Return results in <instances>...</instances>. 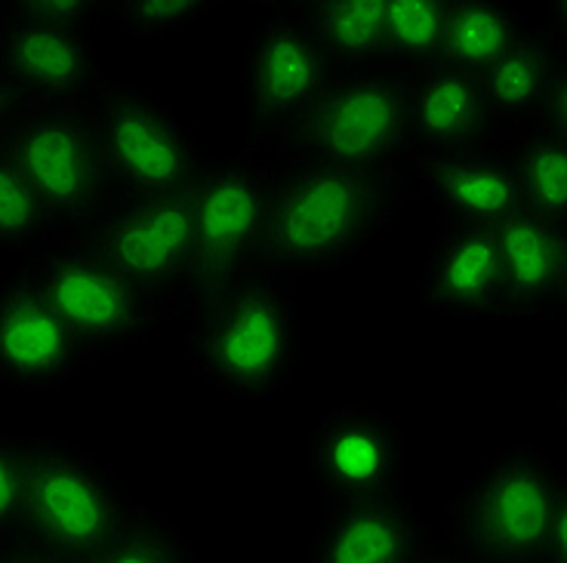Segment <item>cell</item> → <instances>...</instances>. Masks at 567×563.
I'll use <instances>...</instances> for the list:
<instances>
[{"mask_svg":"<svg viewBox=\"0 0 567 563\" xmlns=\"http://www.w3.org/2000/svg\"><path fill=\"white\" fill-rule=\"evenodd\" d=\"M361 212V191L340 173H318L290 191L278 216V240L287 253L312 256L337 247Z\"/></svg>","mask_w":567,"mask_h":563,"instance_id":"1","label":"cell"},{"mask_svg":"<svg viewBox=\"0 0 567 563\" xmlns=\"http://www.w3.org/2000/svg\"><path fill=\"white\" fill-rule=\"evenodd\" d=\"M398 117L401 105L385 86H352L324 108L318 139L342 160H364L395 136Z\"/></svg>","mask_w":567,"mask_h":563,"instance_id":"2","label":"cell"},{"mask_svg":"<svg viewBox=\"0 0 567 563\" xmlns=\"http://www.w3.org/2000/svg\"><path fill=\"white\" fill-rule=\"evenodd\" d=\"M195 238V216L185 204H161L114 228L112 256L117 265L140 274L157 278L167 274L188 250Z\"/></svg>","mask_w":567,"mask_h":563,"instance_id":"3","label":"cell"},{"mask_svg":"<svg viewBox=\"0 0 567 563\" xmlns=\"http://www.w3.org/2000/svg\"><path fill=\"white\" fill-rule=\"evenodd\" d=\"M284 330L278 309L269 299L247 296L238 302V309L226 317V324L216 336L213 354L216 364L228 376L241 382H256L269 376L281 361Z\"/></svg>","mask_w":567,"mask_h":563,"instance_id":"4","label":"cell"},{"mask_svg":"<svg viewBox=\"0 0 567 563\" xmlns=\"http://www.w3.org/2000/svg\"><path fill=\"white\" fill-rule=\"evenodd\" d=\"M29 183L47 200L78 204L90 188V157L81 136L65 124H41L19 145Z\"/></svg>","mask_w":567,"mask_h":563,"instance_id":"5","label":"cell"},{"mask_svg":"<svg viewBox=\"0 0 567 563\" xmlns=\"http://www.w3.org/2000/svg\"><path fill=\"white\" fill-rule=\"evenodd\" d=\"M59 321L90 333H112L130 321V296L112 274L93 265H62L50 283Z\"/></svg>","mask_w":567,"mask_h":563,"instance_id":"6","label":"cell"},{"mask_svg":"<svg viewBox=\"0 0 567 563\" xmlns=\"http://www.w3.org/2000/svg\"><path fill=\"white\" fill-rule=\"evenodd\" d=\"M259 216V198L244 179H219L198 200L195 212V234L200 240V253L213 274H223L228 259L250 234Z\"/></svg>","mask_w":567,"mask_h":563,"instance_id":"7","label":"cell"},{"mask_svg":"<svg viewBox=\"0 0 567 563\" xmlns=\"http://www.w3.org/2000/svg\"><path fill=\"white\" fill-rule=\"evenodd\" d=\"M65 324L53 309H43L34 299H19L0 314V357L16 373H50L65 361Z\"/></svg>","mask_w":567,"mask_h":563,"instance_id":"8","label":"cell"},{"mask_svg":"<svg viewBox=\"0 0 567 563\" xmlns=\"http://www.w3.org/2000/svg\"><path fill=\"white\" fill-rule=\"evenodd\" d=\"M117 164L142 185H171L183 173V152L167 127L140 108H121L112 121Z\"/></svg>","mask_w":567,"mask_h":563,"instance_id":"9","label":"cell"},{"mask_svg":"<svg viewBox=\"0 0 567 563\" xmlns=\"http://www.w3.org/2000/svg\"><path fill=\"white\" fill-rule=\"evenodd\" d=\"M38 508L69 542H90L102 533L105 505L96 487L71 468H47L38 478Z\"/></svg>","mask_w":567,"mask_h":563,"instance_id":"10","label":"cell"},{"mask_svg":"<svg viewBox=\"0 0 567 563\" xmlns=\"http://www.w3.org/2000/svg\"><path fill=\"white\" fill-rule=\"evenodd\" d=\"M487 518L506 545H534L549 523V493L543 480L530 471L503 475L487 499Z\"/></svg>","mask_w":567,"mask_h":563,"instance_id":"11","label":"cell"},{"mask_svg":"<svg viewBox=\"0 0 567 563\" xmlns=\"http://www.w3.org/2000/svg\"><path fill=\"white\" fill-rule=\"evenodd\" d=\"M318 81V62L315 53L299 41L297 34H275L259 59V96L266 108L293 105L306 93H312Z\"/></svg>","mask_w":567,"mask_h":563,"instance_id":"12","label":"cell"},{"mask_svg":"<svg viewBox=\"0 0 567 563\" xmlns=\"http://www.w3.org/2000/svg\"><path fill=\"white\" fill-rule=\"evenodd\" d=\"M499 262L506 265L518 290H543L555 281L561 250L549 231L530 219H512L499 234Z\"/></svg>","mask_w":567,"mask_h":563,"instance_id":"13","label":"cell"},{"mask_svg":"<svg viewBox=\"0 0 567 563\" xmlns=\"http://www.w3.org/2000/svg\"><path fill=\"white\" fill-rule=\"evenodd\" d=\"M13 62L25 77L47 86H69L81 74L78 46L50 29L22 31L13 43Z\"/></svg>","mask_w":567,"mask_h":563,"instance_id":"14","label":"cell"},{"mask_svg":"<svg viewBox=\"0 0 567 563\" xmlns=\"http://www.w3.org/2000/svg\"><path fill=\"white\" fill-rule=\"evenodd\" d=\"M499 278V250L491 238H466L456 243L444 271H441V290L444 296L456 302H475L482 299Z\"/></svg>","mask_w":567,"mask_h":563,"instance_id":"15","label":"cell"},{"mask_svg":"<svg viewBox=\"0 0 567 563\" xmlns=\"http://www.w3.org/2000/svg\"><path fill=\"white\" fill-rule=\"evenodd\" d=\"M439 183L451 195V200L472 212H482V216L509 210L512 198H515L512 183L496 169L441 167Z\"/></svg>","mask_w":567,"mask_h":563,"instance_id":"16","label":"cell"},{"mask_svg":"<svg viewBox=\"0 0 567 563\" xmlns=\"http://www.w3.org/2000/svg\"><path fill=\"white\" fill-rule=\"evenodd\" d=\"M423 127L435 136H456L472 124L475 117V96L472 86L460 77H441L425 90L420 102Z\"/></svg>","mask_w":567,"mask_h":563,"instance_id":"17","label":"cell"},{"mask_svg":"<svg viewBox=\"0 0 567 563\" xmlns=\"http://www.w3.org/2000/svg\"><path fill=\"white\" fill-rule=\"evenodd\" d=\"M327 456H330V468L337 471V478L349 480V483H368L383 471L385 447L373 431L352 425V428H342L340 435L330 440Z\"/></svg>","mask_w":567,"mask_h":563,"instance_id":"18","label":"cell"},{"mask_svg":"<svg viewBox=\"0 0 567 563\" xmlns=\"http://www.w3.org/2000/svg\"><path fill=\"white\" fill-rule=\"evenodd\" d=\"M451 50L466 62H487L503 53L506 25L487 7H463L451 22Z\"/></svg>","mask_w":567,"mask_h":563,"instance_id":"19","label":"cell"},{"mask_svg":"<svg viewBox=\"0 0 567 563\" xmlns=\"http://www.w3.org/2000/svg\"><path fill=\"white\" fill-rule=\"evenodd\" d=\"M327 31L342 50H370L385 34V3L383 0H349L337 3L327 13Z\"/></svg>","mask_w":567,"mask_h":563,"instance_id":"20","label":"cell"},{"mask_svg":"<svg viewBox=\"0 0 567 563\" xmlns=\"http://www.w3.org/2000/svg\"><path fill=\"white\" fill-rule=\"evenodd\" d=\"M398 554V533L380 518H358L333 545V563H392Z\"/></svg>","mask_w":567,"mask_h":563,"instance_id":"21","label":"cell"},{"mask_svg":"<svg viewBox=\"0 0 567 563\" xmlns=\"http://www.w3.org/2000/svg\"><path fill=\"white\" fill-rule=\"evenodd\" d=\"M441 10L429 0L385 3V31L411 50H425L441 38Z\"/></svg>","mask_w":567,"mask_h":563,"instance_id":"22","label":"cell"},{"mask_svg":"<svg viewBox=\"0 0 567 563\" xmlns=\"http://www.w3.org/2000/svg\"><path fill=\"white\" fill-rule=\"evenodd\" d=\"M530 188L543 207L549 210H561L567 200V157L561 148H553V145H543L530 157Z\"/></svg>","mask_w":567,"mask_h":563,"instance_id":"23","label":"cell"},{"mask_svg":"<svg viewBox=\"0 0 567 563\" xmlns=\"http://www.w3.org/2000/svg\"><path fill=\"white\" fill-rule=\"evenodd\" d=\"M539 84V65L530 53H515V56L503 59L494 69L491 77V90L503 105H522L534 96Z\"/></svg>","mask_w":567,"mask_h":563,"instance_id":"24","label":"cell"},{"mask_svg":"<svg viewBox=\"0 0 567 563\" xmlns=\"http://www.w3.org/2000/svg\"><path fill=\"white\" fill-rule=\"evenodd\" d=\"M34 198L29 185L16 176L13 169L0 167V234H22L34 226Z\"/></svg>","mask_w":567,"mask_h":563,"instance_id":"25","label":"cell"},{"mask_svg":"<svg viewBox=\"0 0 567 563\" xmlns=\"http://www.w3.org/2000/svg\"><path fill=\"white\" fill-rule=\"evenodd\" d=\"M192 10V3L185 0H152V3H140V15L142 19H176Z\"/></svg>","mask_w":567,"mask_h":563,"instance_id":"26","label":"cell"},{"mask_svg":"<svg viewBox=\"0 0 567 563\" xmlns=\"http://www.w3.org/2000/svg\"><path fill=\"white\" fill-rule=\"evenodd\" d=\"M16 493H19V483H16V471L10 462L0 456V518L16 505Z\"/></svg>","mask_w":567,"mask_h":563,"instance_id":"27","label":"cell"},{"mask_svg":"<svg viewBox=\"0 0 567 563\" xmlns=\"http://www.w3.org/2000/svg\"><path fill=\"white\" fill-rule=\"evenodd\" d=\"M34 10H41L43 15H74L81 7H78V3H69V0H62V3H34Z\"/></svg>","mask_w":567,"mask_h":563,"instance_id":"28","label":"cell"},{"mask_svg":"<svg viewBox=\"0 0 567 563\" xmlns=\"http://www.w3.org/2000/svg\"><path fill=\"white\" fill-rule=\"evenodd\" d=\"M555 117H558V124L565 127V86L555 90Z\"/></svg>","mask_w":567,"mask_h":563,"instance_id":"29","label":"cell"},{"mask_svg":"<svg viewBox=\"0 0 567 563\" xmlns=\"http://www.w3.org/2000/svg\"><path fill=\"white\" fill-rule=\"evenodd\" d=\"M112 563H152V557H148V554H142V551H127V554L114 557Z\"/></svg>","mask_w":567,"mask_h":563,"instance_id":"30","label":"cell"},{"mask_svg":"<svg viewBox=\"0 0 567 563\" xmlns=\"http://www.w3.org/2000/svg\"><path fill=\"white\" fill-rule=\"evenodd\" d=\"M3 108H7V96L0 93V114H3Z\"/></svg>","mask_w":567,"mask_h":563,"instance_id":"31","label":"cell"}]
</instances>
